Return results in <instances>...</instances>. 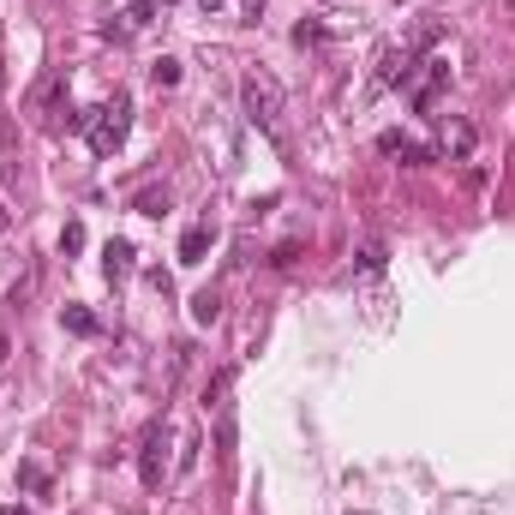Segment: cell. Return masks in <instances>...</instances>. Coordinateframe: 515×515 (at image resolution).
Instances as JSON below:
<instances>
[{
    "mask_svg": "<svg viewBox=\"0 0 515 515\" xmlns=\"http://www.w3.org/2000/svg\"><path fill=\"white\" fill-rule=\"evenodd\" d=\"M0 228H6V204H0Z\"/></svg>",
    "mask_w": 515,
    "mask_h": 515,
    "instance_id": "obj_24",
    "label": "cell"
},
{
    "mask_svg": "<svg viewBox=\"0 0 515 515\" xmlns=\"http://www.w3.org/2000/svg\"><path fill=\"white\" fill-rule=\"evenodd\" d=\"M294 43H300V48H318V43H324V25H294Z\"/></svg>",
    "mask_w": 515,
    "mask_h": 515,
    "instance_id": "obj_19",
    "label": "cell"
},
{
    "mask_svg": "<svg viewBox=\"0 0 515 515\" xmlns=\"http://www.w3.org/2000/svg\"><path fill=\"white\" fill-rule=\"evenodd\" d=\"M60 324H66L72 336H96V318H90L85 306H66V312H60Z\"/></svg>",
    "mask_w": 515,
    "mask_h": 515,
    "instance_id": "obj_14",
    "label": "cell"
},
{
    "mask_svg": "<svg viewBox=\"0 0 515 515\" xmlns=\"http://www.w3.org/2000/svg\"><path fill=\"white\" fill-rule=\"evenodd\" d=\"M138 210H144V216H162V210H168V192H157V187L138 192Z\"/></svg>",
    "mask_w": 515,
    "mask_h": 515,
    "instance_id": "obj_18",
    "label": "cell"
},
{
    "mask_svg": "<svg viewBox=\"0 0 515 515\" xmlns=\"http://www.w3.org/2000/svg\"><path fill=\"white\" fill-rule=\"evenodd\" d=\"M0 515H30V510H0Z\"/></svg>",
    "mask_w": 515,
    "mask_h": 515,
    "instance_id": "obj_23",
    "label": "cell"
},
{
    "mask_svg": "<svg viewBox=\"0 0 515 515\" xmlns=\"http://www.w3.org/2000/svg\"><path fill=\"white\" fill-rule=\"evenodd\" d=\"M150 78H157V85H162V90H174V85H180V60H174V55H162V60H150Z\"/></svg>",
    "mask_w": 515,
    "mask_h": 515,
    "instance_id": "obj_16",
    "label": "cell"
},
{
    "mask_svg": "<svg viewBox=\"0 0 515 515\" xmlns=\"http://www.w3.org/2000/svg\"><path fill=\"white\" fill-rule=\"evenodd\" d=\"M210 222H192L187 234H180V264H204V252H210Z\"/></svg>",
    "mask_w": 515,
    "mask_h": 515,
    "instance_id": "obj_10",
    "label": "cell"
},
{
    "mask_svg": "<svg viewBox=\"0 0 515 515\" xmlns=\"http://www.w3.org/2000/svg\"><path fill=\"white\" fill-rule=\"evenodd\" d=\"M198 6H204V13H216V6H222V0H198Z\"/></svg>",
    "mask_w": 515,
    "mask_h": 515,
    "instance_id": "obj_22",
    "label": "cell"
},
{
    "mask_svg": "<svg viewBox=\"0 0 515 515\" xmlns=\"http://www.w3.org/2000/svg\"><path fill=\"white\" fill-rule=\"evenodd\" d=\"M192 318H198V324H216V318H222V294H216V288H198V294H192Z\"/></svg>",
    "mask_w": 515,
    "mask_h": 515,
    "instance_id": "obj_13",
    "label": "cell"
},
{
    "mask_svg": "<svg viewBox=\"0 0 515 515\" xmlns=\"http://www.w3.org/2000/svg\"><path fill=\"white\" fill-rule=\"evenodd\" d=\"M378 150L384 157H396L401 168H426V162H438V150L431 144H419V138H408L401 126H389V132H378Z\"/></svg>",
    "mask_w": 515,
    "mask_h": 515,
    "instance_id": "obj_5",
    "label": "cell"
},
{
    "mask_svg": "<svg viewBox=\"0 0 515 515\" xmlns=\"http://www.w3.org/2000/svg\"><path fill=\"white\" fill-rule=\"evenodd\" d=\"M6 348H13V342H6V329H0V359H6Z\"/></svg>",
    "mask_w": 515,
    "mask_h": 515,
    "instance_id": "obj_21",
    "label": "cell"
},
{
    "mask_svg": "<svg viewBox=\"0 0 515 515\" xmlns=\"http://www.w3.org/2000/svg\"><path fill=\"white\" fill-rule=\"evenodd\" d=\"M60 96H66V66H48L43 78H36V90H30V108H36V115H66Z\"/></svg>",
    "mask_w": 515,
    "mask_h": 515,
    "instance_id": "obj_8",
    "label": "cell"
},
{
    "mask_svg": "<svg viewBox=\"0 0 515 515\" xmlns=\"http://www.w3.org/2000/svg\"><path fill=\"white\" fill-rule=\"evenodd\" d=\"M414 66H419V60H414V48H408V43H401V48H384V55H378V90H408V85H414Z\"/></svg>",
    "mask_w": 515,
    "mask_h": 515,
    "instance_id": "obj_6",
    "label": "cell"
},
{
    "mask_svg": "<svg viewBox=\"0 0 515 515\" xmlns=\"http://www.w3.org/2000/svg\"><path fill=\"white\" fill-rule=\"evenodd\" d=\"M0 85H6V30H0Z\"/></svg>",
    "mask_w": 515,
    "mask_h": 515,
    "instance_id": "obj_20",
    "label": "cell"
},
{
    "mask_svg": "<svg viewBox=\"0 0 515 515\" xmlns=\"http://www.w3.org/2000/svg\"><path fill=\"white\" fill-rule=\"evenodd\" d=\"M426 72H414V85H408V102H414L419 115H431L438 108V96H444V85H449V60L444 55H431V60H419Z\"/></svg>",
    "mask_w": 515,
    "mask_h": 515,
    "instance_id": "obj_3",
    "label": "cell"
},
{
    "mask_svg": "<svg viewBox=\"0 0 515 515\" xmlns=\"http://www.w3.org/2000/svg\"><path fill=\"white\" fill-rule=\"evenodd\" d=\"M60 252H85V222H66V228H60Z\"/></svg>",
    "mask_w": 515,
    "mask_h": 515,
    "instance_id": "obj_17",
    "label": "cell"
},
{
    "mask_svg": "<svg viewBox=\"0 0 515 515\" xmlns=\"http://www.w3.org/2000/svg\"><path fill=\"white\" fill-rule=\"evenodd\" d=\"M162 6H174V0H162Z\"/></svg>",
    "mask_w": 515,
    "mask_h": 515,
    "instance_id": "obj_25",
    "label": "cell"
},
{
    "mask_svg": "<svg viewBox=\"0 0 515 515\" xmlns=\"http://www.w3.org/2000/svg\"><path fill=\"white\" fill-rule=\"evenodd\" d=\"M18 486L43 498V491H48V468H36V461H18Z\"/></svg>",
    "mask_w": 515,
    "mask_h": 515,
    "instance_id": "obj_15",
    "label": "cell"
},
{
    "mask_svg": "<svg viewBox=\"0 0 515 515\" xmlns=\"http://www.w3.org/2000/svg\"><path fill=\"white\" fill-rule=\"evenodd\" d=\"M102 276H108L115 288L132 276V246L126 240H108V246H102Z\"/></svg>",
    "mask_w": 515,
    "mask_h": 515,
    "instance_id": "obj_9",
    "label": "cell"
},
{
    "mask_svg": "<svg viewBox=\"0 0 515 515\" xmlns=\"http://www.w3.org/2000/svg\"><path fill=\"white\" fill-rule=\"evenodd\" d=\"M354 264H359V276H378V270H384V264H389L384 234H366V240H359V258H354Z\"/></svg>",
    "mask_w": 515,
    "mask_h": 515,
    "instance_id": "obj_12",
    "label": "cell"
},
{
    "mask_svg": "<svg viewBox=\"0 0 515 515\" xmlns=\"http://www.w3.org/2000/svg\"><path fill=\"white\" fill-rule=\"evenodd\" d=\"M216 456H222V468H234V401L216 408Z\"/></svg>",
    "mask_w": 515,
    "mask_h": 515,
    "instance_id": "obj_11",
    "label": "cell"
},
{
    "mask_svg": "<svg viewBox=\"0 0 515 515\" xmlns=\"http://www.w3.org/2000/svg\"><path fill=\"white\" fill-rule=\"evenodd\" d=\"M438 150H444L449 162H468L473 150H480V126H473V120H456V115H449V120H444V132H438Z\"/></svg>",
    "mask_w": 515,
    "mask_h": 515,
    "instance_id": "obj_7",
    "label": "cell"
},
{
    "mask_svg": "<svg viewBox=\"0 0 515 515\" xmlns=\"http://www.w3.org/2000/svg\"><path fill=\"white\" fill-rule=\"evenodd\" d=\"M162 473H168V426H150L144 431V449H138V480L157 491Z\"/></svg>",
    "mask_w": 515,
    "mask_h": 515,
    "instance_id": "obj_4",
    "label": "cell"
},
{
    "mask_svg": "<svg viewBox=\"0 0 515 515\" xmlns=\"http://www.w3.org/2000/svg\"><path fill=\"white\" fill-rule=\"evenodd\" d=\"M126 132H132V96H126V90H115V102H108V108H90L85 138H90V150H96V157H115L120 144H126Z\"/></svg>",
    "mask_w": 515,
    "mask_h": 515,
    "instance_id": "obj_2",
    "label": "cell"
},
{
    "mask_svg": "<svg viewBox=\"0 0 515 515\" xmlns=\"http://www.w3.org/2000/svg\"><path fill=\"white\" fill-rule=\"evenodd\" d=\"M240 102H246V120H252L270 144H282V150H288V126H282L288 96H282V85H276L270 72H246V78H240Z\"/></svg>",
    "mask_w": 515,
    "mask_h": 515,
    "instance_id": "obj_1",
    "label": "cell"
}]
</instances>
